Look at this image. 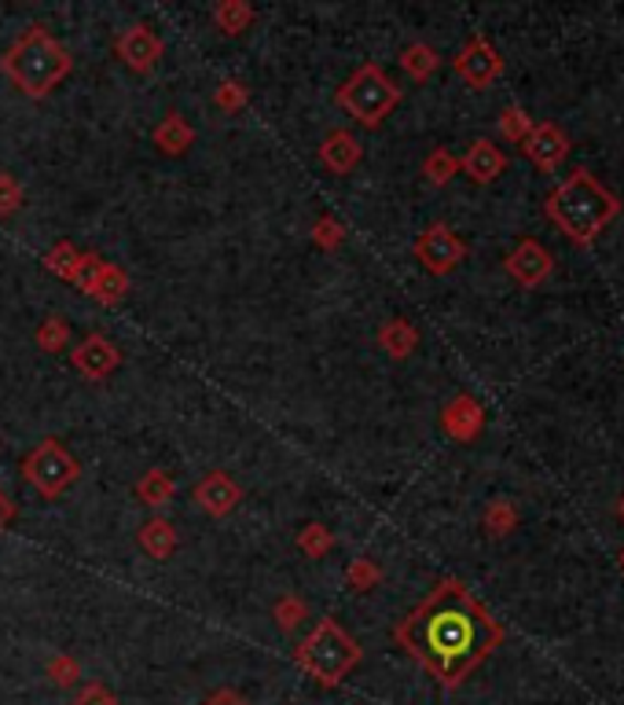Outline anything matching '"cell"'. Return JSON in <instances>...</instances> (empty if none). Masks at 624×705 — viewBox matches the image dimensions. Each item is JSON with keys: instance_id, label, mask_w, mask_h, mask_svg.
<instances>
[{"instance_id": "17", "label": "cell", "mask_w": 624, "mask_h": 705, "mask_svg": "<svg viewBox=\"0 0 624 705\" xmlns=\"http://www.w3.org/2000/svg\"><path fill=\"white\" fill-rule=\"evenodd\" d=\"M361 158H364V147L345 129L327 133V141L320 144V162L327 166V173H334V177H350V173L361 166Z\"/></svg>"}, {"instance_id": "26", "label": "cell", "mask_w": 624, "mask_h": 705, "mask_svg": "<svg viewBox=\"0 0 624 705\" xmlns=\"http://www.w3.org/2000/svg\"><path fill=\"white\" fill-rule=\"evenodd\" d=\"M456 173H459V158L448 152V147H434V152L423 158V177L430 180L434 188H445Z\"/></svg>"}, {"instance_id": "9", "label": "cell", "mask_w": 624, "mask_h": 705, "mask_svg": "<svg viewBox=\"0 0 624 705\" xmlns=\"http://www.w3.org/2000/svg\"><path fill=\"white\" fill-rule=\"evenodd\" d=\"M71 364L81 379H89V383H103V379H111L114 372H118L122 350L107 339V334H85V339L71 350Z\"/></svg>"}, {"instance_id": "18", "label": "cell", "mask_w": 624, "mask_h": 705, "mask_svg": "<svg viewBox=\"0 0 624 705\" xmlns=\"http://www.w3.org/2000/svg\"><path fill=\"white\" fill-rule=\"evenodd\" d=\"M89 298H96L100 305H122L125 302V294H129V276H125L122 265H111V261H103L96 272H92V280L81 287Z\"/></svg>"}, {"instance_id": "21", "label": "cell", "mask_w": 624, "mask_h": 705, "mask_svg": "<svg viewBox=\"0 0 624 705\" xmlns=\"http://www.w3.org/2000/svg\"><path fill=\"white\" fill-rule=\"evenodd\" d=\"M191 144H195V129L180 118L177 111H169L166 118L158 122V129H155V147L162 155L177 158L184 152H191Z\"/></svg>"}, {"instance_id": "30", "label": "cell", "mask_w": 624, "mask_h": 705, "mask_svg": "<svg viewBox=\"0 0 624 705\" xmlns=\"http://www.w3.org/2000/svg\"><path fill=\"white\" fill-rule=\"evenodd\" d=\"M312 242H316L320 250H342V242H345V225L339 221V217H331V214H323L316 217V225H312Z\"/></svg>"}, {"instance_id": "20", "label": "cell", "mask_w": 624, "mask_h": 705, "mask_svg": "<svg viewBox=\"0 0 624 705\" xmlns=\"http://www.w3.org/2000/svg\"><path fill=\"white\" fill-rule=\"evenodd\" d=\"M136 545L147 554V559H169L173 551H177V526L169 522V518H147L141 526V533H136Z\"/></svg>"}, {"instance_id": "11", "label": "cell", "mask_w": 624, "mask_h": 705, "mask_svg": "<svg viewBox=\"0 0 624 705\" xmlns=\"http://www.w3.org/2000/svg\"><path fill=\"white\" fill-rule=\"evenodd\" d=\"M41 265H44V269H49L52 276H60V280L85 287V283L92 280V272H96L100 265H103V258H100L96 250H77L74 242L63 239V242H55V247L44 250Z\"/></svg>"}, {"instance_id": "3", "label": "cell", "mask_w": 624, "mask_h": 705, "mask_svg": "<svg viewBox=\"0 0 624 705\" xmlns=\"http://www.w3.org/2000/svg\"><path fill=\"white\" fill-rule=\"evenodd\" d=\"M0 71H4V77H11V85L19 92H27L33 100H44L49 92L63 85L66 74L74 71V60L49 30L30 27V30H22L19 41L4 52Z\"/></svg>"}, {"instance_id": "29", "label": "cell", "mask_w": 624, "mask_h": 705, "mask_svg": "<svg viewBox=\"0 0 624 705\" xmlns=\"http://www.w3.org/2000/svg\"><path fill=\"white\" fill-rule=\"evenodd\" d=\"M272 618H275V625H280V632H294L309 618V603L302 595H280L272 606Z\"/></svg>"}, {"instance_id": "40", "label": "cell", "mask_w": 624, "mask_h": 705, "mask_svg": "<svg viewBox=\"0 0 624 705\" xmlns=\"http://www.w3.org/2000/svg\"><path fill=\"white\" fill-rule=\"evenodd\" d=\"M621 570H624V551H621Z\"/></svg>"}, {"instance_id": "5", "label": "cell", "mask_w": 624, "mask_h": 705, "mask_svg": "<svg viewBox=\"0 0 624 705\" xmlns=\"http://www.w3.org/2000/svg\"><path fill=\"white\" fill-rule=\"evenodd\" d=\"M334 103L364 125V129H378L393 107L401 103V89L378 63H361L334 92Z\"/></svg>"}, {"instance_id": "28", "label": "cell", "mask_w": 624, "mask_h": 705, "mask_svg": "<svg viewBox=\"0 0 624 705\" xmlns=\"http://www.w3.org/2000/svg\"><path fill=\"white\" fill-rule=\"evenodd\" d=\"M33 339H38L44 353H63L66 345H71V323H66V317H49Z\"/></svg>"}, {"instance_id": "31", "label": "cell", "mask_w": 624, "mask_h": 705, "mask_svg": "<svg viewBox=\"0 0 624 705\" xmlns=\"http://www.w3.org/2000/svg\"><path fill=\"white\" fill-rule=\"evenodd\" d=\"M378 581H383V570H378L372 559H353L345 566V584H350L353 592H372Z\"/></svg>"}, {"instance_id": "2", "label": "cell", "mask_w": 624, "mask_h": 705, "mask_svg": "<svg viewBox=\"0 0 624 705\" xmlns=\"http://www.w3.org/2000/svg\"><path fill=\"white\" fill-rule=\"evenodd\" d=\"M544 214L559 225V232L570 242H576V247H592V242L621 217V199L595 177L592 169H576L548 195Z\"/></svg>"}, {"instance_id": "6", "label": "cell", "mask_w": 624, "mask_h": 705, "mask_svg": "<svg viewBox=\"0 0 624 705\" xmlns=\"http://www.w3.org/2000/svg\"><path fill=\"white\" fill-rule=\"evenodd\" d=\"M22 478H27L44 500H60V496L81 478V464L63 442L49 437V442H41L27 459H22Z\"/></svg>"}, {"instance_id": "37", "label": "cell", "mask_w": 624, "mask_h": 705, "mask_svg": "<svg viewBox=\"0 0 624 705\" xmlns=\"http://www.w3.org/2000/svg\"><path fill=\"white\" fill-rule=\"evenodd\" d=\"M202 705H250V698L239 695V691H232V687H221V691H214Z\"/></svg>"}, {"instance_id": "7", "label": "cell", "mask_w": 624, "mask_h": 705, "mask_svg": "<svg viewBox=\"0 0 624 705\" xmlns=\"http://www.w3.org/2000/svg\"><path fill=\"white\" fill-rule=\"evenodd\" d=\"M415 258L430 276H448L456 272L467 258V242L459 239L453 228L434 221L430 228H423V236L415 239Z\"/></svg>"}, {"instance_id": "19", "label": "cell", "mask_w": 624, "mask_h": 705, "mask_svg": "<svg viewBox=\"0 0 624 705\" xmlns=\"http://www.w3.org/2000/svg\"><path fill=\"white\" fill-rule=\"evenodd\" d=\"M415 345H419V331H415L412 320L393 317L378 328V350H383L386 356H393V361H408V356L415 353Z\"/></svg>"}, {"instance_id": "32", "label": "cell", "mask_w": 624, "mask_h": 705, "mask_svg": "<svg viewBox=\"0 0 624 705\" xmlns=\"http://www.w3.org/2000/svg\"><path fill=\"white\" fill-rule=\"evenodd\" d=\"M529 129H533V118L522 111V107H507L500 114V136L503 141H511V144H526V136Z\"/></svg>"}, {"instance_id": "4", "label": "cell", "mask_w": 624, "mask_h": 705, "mask_svg": "<svg viewBox=\"0 0 624 705\" xmlns=\"http://www.w3.org/2000/svg\"><path fill=\"white\" fill-rule=\"evenodd\" d=\"M364 662L361 643L334 618H320L302 643L294 646V665L320 687H342L345 676Z\"/></svg>"}, {"instance_id": "35", "label": "cell", "mask_w": 624, "mask_h": 705, "mask_svg": "<svg viewBox=\"0 0 624 705\" xmlns=\"http://www.w3.org/2000/svg\"><path fill=\"white\" fill-rule=\"evenodd\" d=\"M49 680H52L55 687H74L77 680H81L77 657H71V654H55L52 662H49Z\"/></svg>"}, {"instance_id": "24", "label": "cell", "mask_w": 624, "mask_h": 705, "mask_svg": "<svg viewBox=\"0 0 624 705\" xmlns=\"http://www.w3.org/2000/svg\"><path fill=\"white\" fill-rule=\"evenodd\" d=\"M133 493H136V500L147 504V507H166L173 500V493H177V485H173V478L166 470H147L141 481L133 485Z\"/></svg>"}, {"instance_id": "10", "label": "cell", "mask_w": 624, "mask_h": 705, "mask_svg": "<svg viewBox=\"0 0 624 705\" xmlns=\"http://www.w3.org/2000/svg\"><path fill=\"white\" fill-rule=\"evenodd\" d=\"M456 66V74L467 81L470 89H489L496 77L503 74V60H500V52L492 49V41L489 38H470L464 44V52L453 60Z\"/></svg>"}, {"instance_id": "22", "label": "cell", "mask_w": 624, "mask_h": 705, "mask_svg": "<svg viewBox=\"0 0 624 705\" xmlns=\"http://www.w3.org/2000/svg\"><path fill=\"white\" fill-rule=\"evenodd\" d=\"M253 19H258V11L247 0H221V4L214 8V22L217 30L228 33V38H236V33H247L253 27Z\"/></svg>"}, {"instance_id": "15", "label": "cell", "mask_w": 624, "mask_h": 705, "mask_svg": "<svg viewBox=\"0 0 624 705\" xmlns=\"http://www.w3.org/2000/svg\"><path fill=\"white\" fill-rule=\"evenodd\" d=\"M522 147L540 169H559L562 162L570 158V136H565L554 122H533V129H529Z\"/></svg>"}, {"instance_id": "36", "label": "cell", "mask_w": 624, "mask_h": 705, "mask_svg": "<svg viewBox=\"0 0 624 705\" xmlns=\"http://www.w3.org/2000/svg\"><path fill=\"white\" fill-rule=\"evenodd\" d=\"M22 210V184L11 173H0V217H15Z\"/></svg>"}, {"instance_id": "14", "label": "cell", "mask_w": 624, "mask_h": 705, "mask_svg": "<svg viewBox=\"0 0 624 705\" xmlns=\"http://www.w3.org/2000/svg\"><path fill=\"white\" fill-rule=\"evenodd\" d=\"M191 496L210 518H228L239 507L242 489L232 478H228L225 470H210V474H202V478H199V485H195Z\"/></svg>"}, {"instance_id": "27", "label": "cell", "mask_w": 624, "mask_h": 705, "mask_svg": "<svg viewBox=\"0 0 624 705\" xmlns=\"http://www.w3.org/2000/svg\"><path fill=\"white\" fill-rule=\"evenodd\" d=\"M334 548V533L323 522H309L298 529V551L309 554V559H323Z\"/></svg>"}, {"instance_id": "1", "label": "cell", "mask_w": 624, "mask_h": 705, "mask_svg": "<svg viewBox=\"0 0 624 705\" xmlns=\"http://www.w3.org/2000/svg\"><path fill=\"white\" fill-rule=\"evenodd\" d=\"M393 640L445 691H456L467 684L474 668L496 654V646L503 643V625L464 581L445 577L408 618H401Z\"/></svg>"}, {"instance_id": "25", "label": "cell", "mask_w": 624, "mask_h": 705, "mask_svg": "<svg viewBox=\"0 0 624 705\" xmlns=\"http://www.w3.org/2000/svg\"><path fill=\"white\" fill-rule=\"evenodd\" d=\"M481 526H485V533L489 537H511L514 529H518V507L511 500H492L489 507H485V518H481Z\"/></svg>"}, {"instance_id": "38", "label": "cell", "mask_w": 624, "mask_h": 705, "mask_svg": "<svg viewBox=\"0 0 624 705\" xmlns=\"http://www.w3.org/2000/svg\"><path fill=\"white\" fill-rule=\"evenodd\" d=\"M15 515H19L15 500H11L8 489H4V485H0V533H4V529H8L11 522H15Z\"/></svg>"}, {"instance_id": "8", "label": "cell", "mask_w": 624, "mask_h": 705, "mask_svg": "<svg viewBox=\"0 0 624 705\" xmlns=\"http://www.w3.org/2000/svg\"><path fill=\"white\" fill-rule=\"evenodd\" d=\"M114 52H118V60L129 66V71L152 74L162 55H166V44H162V38L152 27L133 22V27H125L118 38H114Z\"/></svg>"}, {"instance_id": "33", "label": "cell", "mask_w": 624, "mask_h": 705, "mask_svg": "<svg viewBox=\"0 0 624 705\" xmlns=\"http://www.w3.org/2000/svg\"><path fill=\"white\" fill-rule=\"evenodd\" d=\"M247 100H250V92H247V85H239V81H221V85L214 89V103L228 114L247 107Z\"/></svg>"}, {"instance_id": "34", "label": "cell", "mask_w": 624, "mask_h": 705, "mask_svg": "<svg viewBox=\"0 0 624 705\" xmlns=\"http://www.w3.org/2000/svg\"><path fill=\"white\" fill-rule=\"evenodd\" d=\"M71 705H122V702H118V695H114L107 684H100V680H89V684H81L74 691Z\"/></svg>"}, {"instance_id": "39", "label": "cell", "mask_w": 624, "mask_h": 705, "mask_svg": "<svg viewBox=\"0 0 624 705\" xmlns=\"http://www.w3.org/2000/svg\"><path fill=\"white\" fill-rule=\"evenodd\" d=\"M617 515H621V522H624V496H621V500H617Z\"/></svg>"}, {"instance_id": "16", "label": "cell", "mask_w": 624, "mask_h": 705, "mask_svg": "<svg viewBox=\"0 0 624 705\" xmlns=\"http://www.w3.org/2000/svg\"><path fill=\"white\" fill-rule=\"evenodd\" d=\"M459 169H464L474 184H492V180L503 177L507 155H503L492 141H474V144L467 147V155L459 158Z\"/></svg>"}, {"instance_id": "12", "label": "cell", "mask_w": 624, "mask_h": 705, "mask_svg": "<svg viewBox=\"0 0 624 705\" xmlns=\"http://www.w3.org/2000/svg\"><path fill=\"white\" fill-rule=\"evenodd\" d=\"M507 272H511V280L518 287H526V291H533V287H540L551 276L554 269V261H551V253L540 247L537 239H522L518 247L507 253Z\"/></svg>"}, {"instance_id": "23", "label": "cell", "mask_w": 624, "mask_h": 705, "mask_svg": "<svg viewBox=\"0 0 624 705\" xmlns=\"http://www.w3.org/2000/svg\"><path fill=\"white\" fill-rule=\"evenodd\" d=\"M401 66L412 81H430L437 74V66H441V55H437V49H430V44L415 41L401 52Z\"/></svg>"}, {"instance_id": "13", "label": "cell", "mask_w": 624, "mask_h": 705, "mask_svg": "<svg viewBox=\"0 0 624 705\" xmlns=\"http://www.w3.org/2000/svg\"><path fill=\"white\" fill-rule=\"evenodd\" d=\"M441 431L459 445H470L474 437L485 431V408L470 393H456L453 401L441 408Z\"/></svg>"}]
</instances>
